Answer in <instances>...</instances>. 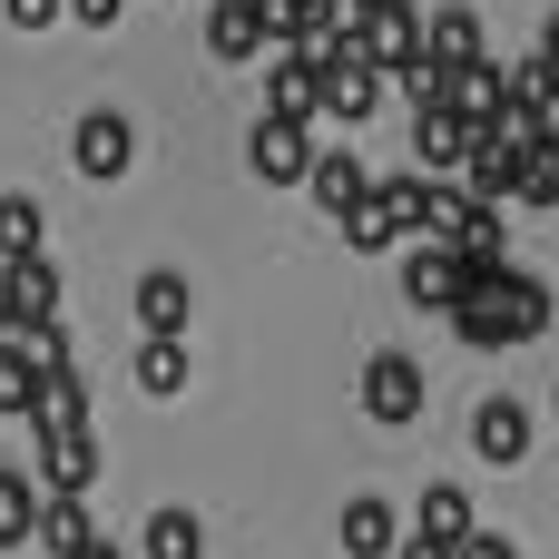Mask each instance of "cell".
I'll return each instance as SVG.
<instances>
[{"instance_id": "6da1fadb", "label": "cell", "mask_w": 559, "mask_h": 559, "mask_svg": "<svg viewBox=\"0 0 559 559\" xmlns=\"http://www.w3.org/2000/svg\"><path fill=\"white\" fill-rule=\"evenodd\" d=\"M452 334H462V344H481V354H501V344H540V334H550V285H540V275H521V265H501L481 295H462V305H452Z\"/></svg>"}, {"instance_id": "7a4b0ae2", "label": "cell", "mask_w": 559, "mask_h": 559, "mask_svg": "<svg viewBox=\"0 0 559 559\" xmlns=\"http://www.w3.org/2000/svg\"><path fill=\"white\" fill-rule=\"evenodd\" d=\"M423 216H432V177H373V187H364V206L344 216V246H354V255L413 246V236H423Z\"/></svg>"}, {"instance_id": "3957f363", "label": "cell", "mask_w": 559, "mask_h": 559, "mask_svg": "<svg viewBox=\"0 0 559 559\" xmlns=\"http://www.w3.org/2000/svg\"><path fill=\"white\" fill-rule=\"evenodd\" d=\"M305 59H314V118L364 128V118L383 108V69H373V59H354V49H305Z\"/></svg>"}, {"instance_id": "277c9868", "label": "cell", "mask_w": 559, "mask_h": 559, "mask_svg": "<svg viewBox=\"0 0 559 559\" xmlns=\"http://www.w3.org/2000/svg\"><path fill=\"white\" fill-rule=\"evenodd\" d=\"M344 49L373 59L383 79H403V69H423V10H413V0H364V20H354Z\"/></svg>"}, {"instance_id": "5b68a950", "label": "cell", "mask_w": 559, "mask_h": 559, "mask_svg": "<svg viewBox=\"0 0 559 559\" xmlns=\"http://www.w3.org/2000/svg\"><path fill=\"white\" fill-rule=\"evenodd\" d=\"M69 157H79V177H98V187H108V177H128L138 128H128L118 108H88V118H79V138H69Z\"/></svg>"}, {"instance_id": "8992f818", "label": "cell", "mask_w": 559, "mask_h": 559, "mask_svg": "<svg viewBox=\"0 0 559 559\" xmlns=\"http://www.w3.org/2000/svg\"><path fill=\"white\" fill-rule=\"evenodd\" d=\"M246 157H255L265 187H305V167H314V128H295V118H255Z\"/></svg>"}, {"instance_id": "52a82bcc", "label": "cell", "mask_w": 559, "mask_h": 559, "mask_svg": "<svg viewBox=\"0 0 559 559\" xmlns=\"http://www.w3.org/2000/svg\"><path fill=\"white\" fill-rule=\"evenodd\" d=\"M403 295L413 305H432V314H452L472 285H462V255L442 246V236H413V255H403Z\"/></svg>"}, {"instance_id": "ba28073f", "label": "cell", "mask_w": 559, "mask_h": 559, "mask_svg": "<svg viewBox=\"0 0 559 559\" xmlns=\"http://www.w3.org/2000/svg\"><path fill=\"white\" fill-rule=\"evenodd\" d=\"M364 413L373 423H423V364L413 354H373L364 364Z\"/></svg>"}, {"instance_id": "9c48e42d", "label": "cell", "mask_w": 559, "mask_h": 559, "mask_svg": "<svg viewBox=\"0 0 559 559\" xmlns=\"http://www.w3.org/2000/svg\"><path fill=\"white\" fill-rule=\"evenodd\" d=\"M462 197H472V206H511V197H521V138H472Z\"/></svg>"}, {"instance_id": "30bf717a", "label": "cell", "mask_w": 559, "mask_h": 559, "mask_svg": "<svg viewBox=\"0 0 559 559\" xmlns=\"http://www.w3.org/2000/svg\"><path fill=\"white\" fill-rule=\"evenodd\" d=\"M29 442H39V481L69 491V501H88V481H98V432H29Z\"/></svg>"}, {"instance_id": "8fae6325", "label": "cell", "mask_w": 559, "mask_h": 559, "mask_svg": "<svg viewBox=\"0 0 559 559\" xmlns=\"http://www.w3.org/2000/svg\"><path fill=\"white\" fill-rule=\"evenodd\" d=\"M265 118L314 128V59L305 49H265Z\"/></svg>"}, {"instance_id": "7c38bea8", "label": "cell", "mask_w": 559, "mask_h": 559, "mask_svg": "<svg viewBox=\"0 0 559 559\" xmlns=\"http://www.w3.org/2000/svg\"><path fill=\"white\" fill-rule=\"evenodd\" d=\"M138 324H147V344H187V275L177 265L138 275Z\"/></svg>"}, {"instance_id": "4fadbf2b", "label": "cell", "mask_w": 559, "mask_h": 559, "mask_svg": "<svg viewBox=\"0 0 559 559\" xmlns=\"http://www.w3.org/2000/svg\"><path fill=\"white\" fill-rule=\"evenodd\" d=\"M305 187H314V206H324V216H354L373 177H364V157H354V147H314V167H305Z\"/></svg>"}, {"instance_id": "5bb4252c", "label": "cell", "mask_w": 559, "mask_h": 559, "mask_svg": "<svg viewBox=\"0 0 559 559\" xmlns=\"http://www.w3.org/2000/svg\"><path fill=\"white\" fill-rule=\"evenodd\" d=\"M413 157H423L413 177H442V167H462V157H472V128H462L452 108H413Z\"/></svg>"}, {"instance_id": "9a60e30c", "label": "cell", "mask_w": 559, "mask_h": 559, "mask_svg": "<svg viewBox=\"0 0 559 559\" xmlns=\"http://www.w3.org/2000/svg\"><path fill=\"white\" fill-rule=\"evenodd\" d=\"M472 452L501 462V472L531 462V413H521V403H481V413H472Z\"/></svg>"}, {"instance_id": "2e32d148", "label": "cell", "mask_w": 559, "mask_h": 559, "mask_svg": "<svg viewBox=\"0 0 559 559\" xmlns=\"http://www.w3.org/2000/svg\"><path fill=\"white\" fill-rule=\"evenodd\" d=\"M206 49H216L226 69L265 59V20H255V0H216V10H206Z\"/></svg>"}, {"instance_id": "e0dca14e", "label": "cell", "mask_w": 559, "mask_h": 559, "mask_svg": "<svg viewBox=\"0 0 559 559\" xmlns=\"http://www.w3.org/2000/svg\"><path fill=\"white\" fill-rule=\"evenodd\" d=\"M393 540H403V511L393 501H344V559H393Z\"/></svg>"}, {"instance_id": "ac0fdd59", "label": "cell", "mask_w": 559, "mask_h": 559, "mask_svg": "<svg viewBox=\"0 0 559 559\" xmlns=\"http://www.w3.org/2000/svg\"><path fill=\"white\" fill-rule=\"evenodd\" d=\"M472 531H481L472 491H462V481H432V491H423V540H432V550H462Z\"/></svg>"}, {"instance_id": "d6986e66", "label": "cell", "mask_w": 559, "mask_h": 559, "mask_svg": "<svg viewBox=\"0 0 559 559\" xmlns=\"http://www.w3.org/2000/svg\"><path fill=\"white\" fill-rule=\"evenodd\" d=\"M49 559H69L79 540H98V521H88V501H69V491H39V531H29Z\"/></svg>"}, {"instance_id": "ffe728a7", "label": "cell", "mask_w": 559, "mask_h": 559, "mask_svg": "<svg viewBox=\"0 0 559 559\" xmlns=\"http://www.w3.org/2000/svg\"><path fill=\"white\" fill-rule=\"evenodd\" d=\"M423 59H432V69L481 59V20H472V10H432V20H423Z\"/></svg>"}, {"instance_id": "44dd1931", "label": "cell", "mask_w": 559, "mask_h": 559, "mask_svg": "<svg viewBox=\"0 0 559 559\" xmlns=\"http://www.w3.org/2000/svg\"><path fill=\"white\" fill-rule=\"evenodd\" d=\"M29 432H88V393H79V373H69V364L39 383V403H29Z\"/></svg>"}, {"instance_id": "7402d4cb", "label": "cell", "mask_w": 559, "mask_h": 559, "mask_svg": "<svg viewBox=\"0 0 559 559\" xmlns=\"http://www.w3.org/2000/svg\"><path fill=\"white\" fill-rule=\"evenodd\" d=\"M39 236H49V216H39V197H0V265H20V255H39Z\"/></svg>"}, {"instance_id": "603a6c76", "label": "cell", "mask_w": 559, "mask_h": 559, "mask_svg": "<svg viewBox=\"0 0 559 559\" xmlns=\"http://www.w3.org/2000/svg\"><path fill=\"white\" fill-rule=\"evenodd\" d=\"M29 531H39V491L29 472H0V550H29Z\"/></svg>"}, {"instance_id": "cb8c5ba5", "label": "cell", "mask_w": 559, "mask_h": 559, "mask_svg": "<svg viewBox=\"0 0 559 559\" xmlns=\"http://www.w3.org/2000/svg\"><path fill=\"white\" fill-rule=\"evenodd\" d=\"M147 559H206V521L197 511H157L147 521Z\"/></svg>"}, {"instance_id": "d4e9b609", "label": "cell", "mask_w": 559, "mask_h": 559, "mask_svg": "<svg viewBox=\"0 0 559 559\" xmlns=\"http://www.w3.org/2000/svg\"><path fill=\"white\" fill-rule=\"evenodd\" d=\"M138 393H187V344H138Z\"/></svg>"}, {"instance_id": "484cf974", "label": "cell", "mask_w": 559, "mask_h": 559, "mask_svg": "<svg viewBox=\"0 0 559 559\" xmlns=\"http://www.w3.org/2000/svg\"><path fill=\"white\" fill-rule=\"evenodd\" d=\"M59 10H69L79 29H118V10H128V0H59Z\"/></svg>"}, {"instance_id": "4316f807", "label": "cell", "mask_w": 559, "mask_h": 559, "mask_svg": "<svg viewBox=\"0 0 559 559\" xmlns=\"http://www.w3.org/2000/svg\"><path fill=\"white\" fill-rule=\"evenodd\" d=\"M452 559H521V550H511L501 531H472V540H462V550H452Z\"/></svg>"}, {"instance_id": "83f0119b", "label": "cell", "mask_w": 559, "mask_h": 559, "mask_svg": "<svg viewBox=\"0 0 559 559\" xmlns=\"http://www.w3.org/2000/svg\"><path fill=\"white\" fill-rule=\"evenodd\" d=\"M0 10H10L20 29H49V20H59V0H0Z\"/></svg>"}, {"instance_id": "f1b7e54d", "label": "cell", "mask_w": 559, "mask_h": 559, "mask_svg": "<svg viewBox=\"0 0 559 559\" xmlns=\"http://www.w3.org/2000/svg\"><path fill=\"white\" fill-rule=\"evenodd\" d=\"M393 559H452V550H432V540L413 531V540H393Z\"/></svg>"}, {"instance_id": "f546056e", "label": "cell", "mask_w": 559, "mask_h": 559, "mask_svg": "<svg viewBox=\"0 0 559 559\" xmlns=\"http://www.w3.org/2000/svg\"><path fill=\"white\" fill-rule=\"evenodd\" d=\"M69 559H118V540H108V531H98V540H79V550Z\"/></svg>"}, {"instance_id": "4dcf8cb0", "label": "cell", "mask_w": 559, "mask_h": 559, "mask_svg": "<svg viewBox=\"0 0 559 559\" xmlns=\"http://www.w3.org/2000/svg\"><path fill=\"white\" fill-rule=\"evenodd\" d=\"M540 59H550V69H559V10H550V29H540Z\"/></svg>"}, {"instance_id": "1f68e13d", "label": "cell", "mask_w": 559, "mask_h": 559, "mask_svg": "<svg viewBox=\"0 0 559 559\" xmlns=\"http://www.w3.org/2000/svg\"><path fill=\"white\" fill-rule=\"evenodd\" d=\"M550 413H559V393H550Z\"/></svg>"}]
</instances>
